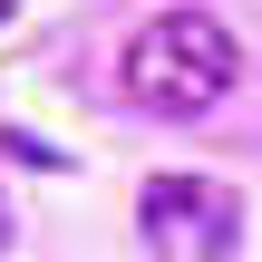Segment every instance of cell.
I'll return each instance as SVG.
<instances>
[{
  "label": "cell",
  "mask_w": 262,
  "mask_h": 262,
  "mask_svg": "<svg viewBox=\"0 0 262 262\" xmlns=\"http://www.w3.org/2000/svg\"><path fill=\"white\" fill-rule=\"evenodd\" d=\"M0 156H19V165H39V175H58L68 156L49 146V136H29V126H0Z\"/></svg>",
  "instance_id": "3"
},
{
  "label": "cell",
  "mask_w": 262,
  "mask_h": 262,
  "mask_svg": "<svg viewBox=\"0 0 262 262\" xmlns=\"http://www.w3.org/2000/svg\"><path fill=\"white\" fill-rule=\"evenodd\" d=\"M146 243L175 262H233L243 243V194L214 175H156L146 185Z\"/></svg>",
  "instance_id": "2"
},
{
  "label": "cell",
  "mask_w": 262,
  "mask_h": 262,
  "mask_svg": "<svg viewBox=\"0 0 262 262\" xmlns=\"http://www.w3.org/2000/svg\"><path fill=\"white\" fill-rule=\"evenodd\" d=\"M0 19H10V0H0Z\"/></svg>",
  "instance_id": "5"
},
{
  "label": "cell",
  "mask_w": 262,
  "mask_h": 262,
  "mask_svg": "<svg viewBox=\"0 0 262 262\" xmlns=\"http://www.w3.org/2000/svg\"><path fill=\"white\" fill-rule=\"evenodd\" d=\"M117 78H126V97H136L146 117H204V107L233 97L243 49H233V29H224L214 10H165V19H146V29L126 39Z\"/></svg>",
  "instance_id": "1"
},
{
  "label": "cell",
  "mask_w": 262,
  "mask_h": 262,
  "mask_svg": "<svg viewBox=\"0 0 262 262\" xmlns=\"http://www.w3.org/2000/svg\"><path fill=\"white\" fill-rule=\"evenodd\" d=\"M10 233H19V224H10V204H0V253H10Z\"/></svg>",
  "instance_id": "4"
}]
</instances>
